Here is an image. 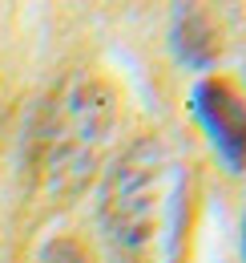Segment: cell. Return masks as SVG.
Instances as JSON below:
<instances>
[{
    "mask_svg": "<svg viewBox=\"0 0 246 263\" xmlns=\"http://www.w3.org/2000/svg\"><path fill=\"white\" fill-rule=\"evenodd\" d=\"M117 126V98L97 77H73L45 101L29 130V166L49 195H73L97 170Z\"/></svg>",
    "mask_w": 246,
    "mask_h": 263,
    "instance_id": "obj_1",
    "label": "cell"
},
{
    "mask_svg": "<svg viewBox=\"0 0 246 263\" xmlns=\"http://www.w3.org/2000/svg\"><path fill=\"white\" fill-rule=\"evenodd\" d=\"M166 150L157 138H141L109 166L101 202H97V223L105 243L121 255L137 259L157 231L161 219V195H166Z\"/></svg>",
    "mask_w": 246,
    "mask_h": 263,
    "instance_id": "obj_2",
    "label": "cell"
},
{
    "mask_svg": "<svg viewBox=\"0 0 246 263\" xmlns=\"http://www.w3.org/2000/svg\"><path fill=\"white\" fill-rule=\"evenodd\" d=\"M190 114L210 138L230 174L246 170V98L222 77H202L190 89Z\"/></svg>",
    "mask_w": 246,
    "mask_h": 263,
    "instance_id": "obj_3",
    "label": "cell"
},
{
    "mask_svg": "<svg viewBox=\"0 0 246 263\" xmlns=\"http://www.w3.org/2000/svg\"><path fill=\"white\" fill-rule=\"evenodd\" d=\"M170 45L186 69H210L218 61V21L202 8V0H174Z\"/></svg>",
    "mask_w": 246,
    "mask_h": 263,
    "instance_id": "obj_4",
    "label": "cell"
},
{
    "mask_svg": "<svg viewBox=\"0 0 246 263\" xmlns=\"http://www.w3.org/2000/svg\"><path fill=\"white\" fill-rule=\"evenodd\" d=\"M36 263H89V255H85V247L73 243V239H53V243L40 247Z\"/></svg>",
    "mask_w": 246,
    "mask_h": 263,
    "instance_id": "obj_5",
    "label": "cell"
},
{
    "mask_svg": "<svg viewBox=\"0 0 246 263\" xmlns=\"http://www.w3.org/2000/svg\"><path fill=\"white\" fill-rule=\"evenodd\" d=\"M242 251H246V231H242Z\"/></svg>",
    "mask_w": 246,
    "mask_h": 263,
    "instance_id": "obj_6",
    "label": "cell"
}]
</instances>
